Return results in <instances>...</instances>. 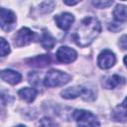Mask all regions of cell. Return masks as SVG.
<instances>
[{
  "instance_id": "13",
  "label": "cell",
  "mask_w": 127,
  "mask_h": 127,
  "mask_svg": "<svg viewBox=\"0 0 127 127\" xmlns=\"http://www.w3.org/2000/svg\"><path fill=\"white\" fill-rule=\"evenodd\" d=\"M18 95L26 102L31 103L37 96V90L32 87H24L18 91Z\"/></svg>"
},
{
  "instance_id": "14",
  "label": "cell",
  "mask_w": 127,
  "mask_h": 127,
  "mask_svg": "<svg viewBox=\"0 0 127 127\" xmlns=\"http://www.w3.org/2000/svg\"><path fill=\"white\" fill-rule=\"evenodd\" d=\"M124 83H125V78L124 77H122L121 75H118V74H113L105 80L104 86L106 88L113 89V88L117 87L118 85H122Z\"/></svg>"
},
{
  "instance_id": "24",
  "label": "cell",
  "mask_w": 127,
  "mask_h": 127,
  "mask_svg": "<svg viewBox=\"0 0 127 127\" xmlns=\"http://www.w3.org/2000/svg\"><path fill=\"white\" fill-rule=\"evenodd\" d=\"M64 3L66 4V5H70V6H71V5H75V4H77L78 1H66V0H65V1H64Z\"/></svg>"
},
{
  "instance_id": "5",
  "label": "cell",
  "mask_w": 127,
  "mask_h": 127,
  "mask_svg": "<svg viewBox=\"0 0 127 127\" xmlns=\"http://www.w3.org/2000/svg\"><path fill=\"white\" fill-rule=\"evenodd\" d=\"M34 38H35V33L32 30H30L29 28L24 27L16 33V35L14 37V44L17 47L27 46L33 42Z\"/></svg>"
},
{
  "instance_id": "20",
  "label": "cell",
  "mask_w": 127,
  "mask_h": 127,
  "mask_svg": "<svg viewBox=\"0 0 127 127\" xmlns=\"http://www.w3.org/2000/svg\"><path fill=\"white\" fill-rule=\"evenodd\" d=\"M92 4L97 8H107L113 4L112 1H93Z\"/></svg>"
},
{
  "instance_id": "8",
  "label": "cell",
  "mask_w": 127,
  "mask_h": 127,
  "mask_svg": "<svg viewBox=\"0 0 127 127\" xmlns=\"http://www.w3.org/2000/svg\"><path fill=\"white\" fill-rule=\"evenodd\" d=\"M115 63H116V57L114 53L111 52L110 50H104L103 52H101L97 59V64L99 67L103 69L110 68L111 66L114 65Z\"/></svg>"
},
{
  "instance_id": "17",
  "label": "cell",
  "mask_w": 127,
  "mask_h": 127,
  "mask_svg": "<svg viewBox=\"0 0 127 127\" xmlns=\"http://www.w3.org/2000/svg\"><path fill=\"white\" fill-rule=\"evenodd\" d=\"M39 124H40V127H59L56 121H54L52 118H49V117H43L40 120Z\"/></svg>"
},
{
  "instance_id": "11",
  "label": "cell",
  "mask_w": 127,
  "mask_h": 127,
  "mask_svg": "<svg viewBox=\"0 0 127 127\" xmlns=\"http://www.w3.org/2000/svg\"><path fill=\"white\" fill-rule=\"evenodd\" d=\"M1 77L4 81L10 84H17L22 80V76L18 71L13 69H4L1 72Z\"/></svg>"
},
{
  "instance_id": "6",
  "label": "cell",
  "mask_w": 127,
  "mask_h": 127,
  "mask_svg": "<svg viewBox=\"0 0 127 127\" xmlns=\"http://www.w3.org/2000/svg\"><path fill=\"white\" fill-rule=\"evenodd\" d=\"M16 22V16L15 14L6 8H1L0 10V24L1 28L4 31H9L13 28L14 24Z\"/></svg>"
},
{
  "instance_id": "10",
  "label": "cell",
  "mask_w": 127,
  "mask_h": 127,
  "mask_svg": "<svg viewBox=\"0 0 127 127\" xmlns=\"http://www.w3.org/2000/svg\"><path fill=\"white\" fill-rule=\"evenodd\" d=\"M26 63L34 67H45L51 64V57L49 55H41L26 60Z\"/></svg>"
},
{
  "instance_id": "12",
  "label": "cell",
  "mask_w": 127,
  "mask_h": 127,
  "mask_svg": "<svg viewBox=\"0 0 127 127\" xmlns=\"http://www.w3.org/2000/svg\"><path fill=\"white\" fill-rule=\"evenodd\" d=\"M113 119L119 122H125L127 120V96L124 101L114 109Z\"/></svg>"
},
{
  "instance_id": "21",
  "label": "cell",
  "mask_w": 127,
  "mask_h": 127,
  "mask_svg": "<svg viewBox=\"0 0 127 127\" xmlns=\"http://www.w3.org/2000/svg\"><path fill=\"white\" fill-rule=\"evenodd\" d=\"M122 29V25L120 23H110L108 25V30L111 32H118Z\"/></svg>"
},
{
  "instance_id": "1",
  "label": "cell",
  "mask_w": 127,
  "mask_h": 127,
  "mask_svg": "<svg viewBox=\"0 0 127 127\" xmlns=\"http://www.w3.org/2000/svg\"><path fill=\"white\" fill-rule=\"evenodd\" d=\"M100 31L101 25L97 18L88 16L80 21L75 33L72 36V39L77 46L83 48L90 45L99 35Z\"/></svg>"
},
{
  "instance_id": "3",
  "label": "cell",
  "mask_w": 127,
  "mask_h": 127,
  "mask_svg": "<svg viewBox=\"0 0 127 127\" xmlns=\"http://www.w3.org/2000/svg\"><path fill=\"white\" fill-rule=\"evenodd\" d=\"M72 118L77 122L79 127H98L99 121L97 117L89 111L76 109L72 113Z\"/></svg>"
},
{
  "instance_id": "4",
  "label": "cell",
  "mask_w": 127,
  "mask_h": 127,
  "mask_svg": "<svg viewBox=\"0 0 127 127\" xmlns=\"http://www.w3.org/2000/svg\"><path fill=\"white\" fill-rule=\"evenodd\" d=\"M61 94L65 99H73L78 96H81L84 100H92L94 98L92 91L83 86H72L65 88L62 91Z\"/></svg>"
},
{
  "instance_id": "18",
  "label": "cell",
  "mask_w": 127,
  "mask_h": 127,
  "mask_svg": "<svg viewBox=\"0 0 127 127\" xmlns=\"http://www.w3.org/2000/svg\"><path fill=\"white\" fill-rule=\"evenodd\" d=\"M0 42H1V49H0L1 57H5L6 55H8L10 53V47H9V44L5 41L4 38H1Z\"/></svg>"
},
{
  "instance_id": "25",
  "label": "cell",
  "mask_w": 127,
  "mask_h": 127,
  "mask_svg": "<svg viewBox=\"0 0 127 127\" xmlns=\"http://www.w3.org/2000/svg\"><path fill=\"white\" fill-rule=\"evenodd\" d=\"M124 64H125V65L127 66V56L124 57Z\"/></svg>"
},
{
  "instance_id": "16",
  "label": "cell",
  "mask_w": 127,
  "mask_h": 127,
  "mask_svg": "<svg viewBox=\"0 0 127 127\" xmlns=\"http://www.w3.org/2000/svg\"><path fill=\"white\" fill-rule=\"evenodd\" d=\"M113 16H114V19L118 23L126 21L127 20V6L123 4H118L113 11Z\"/></svg>"
},
{
  "instance_id": "26",
  "label": "cell",
  "mask_w": 127,
  "mask_h": 127,
  "mask_svg": "<svg viewBox=\"0 0 127 127\" xmlns=\"http://www.w3.org/2000/svg\"><path fill=\"white\" fill-rule=\"evenodd\" d=\"M16 127H26V126H24V125H18V126H16Z\"/></svg>"
},
{
  "instance_id": "19",
  "label": "cell",
  "mask_w": 127,
  "mask_h": 127,
  "mask_svg": "<svg viewBox=\"0 0 127 127\" xmlns=\"http://www.w3.org/2000/svg\"><path fill=\"white\" fill-rule=\"evenodd\" d=\"M55 5H56V3H55L54 1H48V2L42 3L41 6H40V8H41V10H42L43 12L47 13V12H51V11L54 9Z\"/></svg>"
},
{
  "instance_id": "23",
  "label": "cell",
  "mask_w": 127,
  "mask_h": 127,
  "mask_svg": "<svg viewBox=\"0 0 127 127\" xmlns=\"http://www.w3.org/2000/svg\"><path fill=\"white\" fill-rule=\"evenodd\" d=\"M38 78H39V74L36 72H30L29 73V81L32 84H37L38 83Z\"/></svg>"
},
{
  "instance_id": "2",
  "label": "cell",
  "mask_w": 127,
  "mask_h": 127,
  "mask_svg": "<svg viewBox=\"0 0 127 127\" xmlns=\"http://www.w3.org/2000/svg\"><path fill=\"white\" fill-rule=\"evenodd\" d=\"M69 80H70V75L67 74L66 72L58 69H51L47 72L44 78V84L48 87H57L67 83Z\"/></svg>"
},
{
  "instance_id": "7",
  "label": "cell",
  "mask_w": 127,
  "mask_h": 127,
  "mask_svg": "<svg viewBox=\"0 0 127 127\" xmlns=\"http://www.w3.org/2000/svg\"><path fill=\"white\" fill-rule=\"evenodd\" d=\"M76 57V52L73 49L66 46H62L61 48H59L57 52V59L60 63L63 64H70L75 61Z\"/></svg>"
},
{
  "instance_id": "9",
  "label": "cell",
  "mask_w": 127,
  "mask_h": 127,
  "mask_svg": "<svg viewBox=\"0 0 127 127\" xmlns=\"http://www.w3.org/2000/svg\"><path fill=\"white\" fill-rule=\"evenodd\" d=\"M55 21L59 28H61L64 31H67L70 28L71 24L73 23L74 17L70 13L65 12V13H62L60 15L55 16Z\"/></svg>"
},
{
  "instance_id": "15",
  "label": "cell",
  "mask_w": 127,
  "mask_h": 127,
  "mask_svg": "<svg viewBox=\"0 0 127 127\" xmlns=\"http://www.w3.org/2000/svg\"><path fill=\"white\" fill-rule=\"evenodd\" d=\"M41 44H42L43 48H45L46 50H51L56 45V40L49 33V31L44 30L43 35H42V38H41Z\"/></svg>"
},
{
  "instance_id": "22",
  "label": "cell",
  "mask_w": 127,
  "mask_h": 127,
  "mask_svg": "<svg viewBox=\"0 0 127 127\" xmlns=\"http://www.w3.org/2000/svg\"><path fill=\"white\" fill-rule=\"evenodd\" d=\"M119 47L122 49V50H127V35H124L122 36L120 39H119Z\"/></svg>"
}]
</instances>
